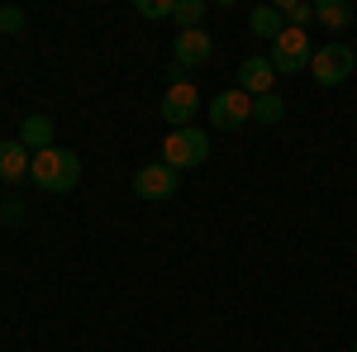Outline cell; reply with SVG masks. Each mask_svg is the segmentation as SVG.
Segmentation results:
<instances>
[{"mask_svg":"<svg viewBox=\"0 0 357 352\" xmlns=\"http://www.w3.org/2000/svg\"><path fill=\"white\" fill-rule=\"evenodd\" d=\"M29 176H33V181H38L43 190H53V195H62V190H72L77 181H82V158L53 143V148L33 153V167H29Z\"/></svg>","mask_w":357,"mask_h":352,"instance_id":"1","label":"cell"},{"mask_svg":"<svg viewBox=\"0 0 357 352\" xmlns=\"http://www.w3.org/2000/svg\"><path fill=\"white\" fill-rule=\"evenodd\" d=\"M210 158V138H205V129H172V134L162 138V162L172 167V171H186V167H200Z\"/></svg>","mask_w":357,"mask_h":352,"instance_id":"2","label":"cell"},{"mask_svg":"<svg viewBox=\"0 0 357 352\" xmlns=\"http://www.w3.org/2000/svg\"><path fill=\"white\" fill-rule=\"evenodd\" d=\"M353 67H357V53H353V43H343V38L324 43L319 53L310 57V77L319 86H343L353 77Z\"/></svg>","mask_w":357,"mask_h":352,"instance_id":"3","label":"cell"},{"mask_svg":"<svg viewBox=\"0 0 357 352\" xmlns=\"http://www.w3.org/2000/svg\"><path fill=\"white\" fill-rule=\"evenodd\" d=\"M310 57H314V48H310V33H305V29H281V38L272 43V67H276V77H296V72H305V67H310Z\"/></svg>","mask_w":357,"mask_h":352,"instance_id":"4","label":"cell"},{"mask_svg":"<svg viewBox=\"0 0 357 352\" xmlns=\"http://www.w3.org/2000/svg\"><path fill=\"white\" fill-rule=\"evenodd\" d=\"M195 114H200V91H195V82L191 77L186 82H172L162 91V119L172 129H191Z\"/></svg>","mask_w":357,"mask_h":352,"instance_id":"5","label":"cell"},{"mask_svg":"<svg viewBox=\"0 0 357 352\" xmlns=\"http://www.w3.org/2000/svg\"><path fill=\"white\" fill-rule=\"evenodd\" d=\"M210 57H215V38H210L205 29H181V33L172 38V67H181V72L205 67Z\"/></svg>","mask_w":357,"mask_h":352,"instance_id":"6","label":"cell"},{"mask_svg":"<svg viewBox=\"0 0 357 352\" xmlns=\"http://www.w3.org/2000/svg\"><path fill=\"white\" fill-rule=\"evenodd\" d=\"M210 124L215 129H243V119H252V95H243L238 86H229V91H220L215 100H210Z\"/></svg>","mask_w":357,"mask_h":352,"instance_id":"7","label":"cell"},{"mask_svg":"<svg viewBox=\"0 0 357 352\" xmlns=\"http://www.w3.org/2000/svg\"><path fill=\"white\" fill-rule=\"evenodd\" d=\"M134 190H138V200H172V195H176V171H172L167 162L138 167Z\"/></svg>","mask_w":357,"mask_h":352,"instance_id":"8","label":"cell"},{"mask_svg":"<svg viewBox=\"0 0 357 352\" xmlns=\"http://www.w3.org/2000/svg\"><path fill=\"white\" fill-rule=\"evenodd\" d=\"M272 82H276V67L272 57H243V67H238V91L243 95H272Z\"/></svg>","mask_w":357,"mask_h":352,"instance_id":"9","label":"cell"},{"mask_svg":"<svg viewBox=\"0 0 357 352\" xmlns=\"http://www.w3.org/2000/svg\"><path fill=\"white\" fill-rule=\"evenodd\" d=\"M29 167H33V153H29L20 138H5L0 143V181H24Z\"/></svg>","mask_w":357,"mask_h":352,"instance_id":"10","label":"cell"},{"mask_svg":"<svg viewBox=\"0 0 357 352\" xmlns=\"http://www.w3.org/2000/svg\"><path fill=\"white\" fill-rule=\"evenodd\" d=\"M15 138L24 143L29 153H43V148H53V119H48V114H24Z\"/></svg>","mask_w":357,"mask_h":352,"instance_id":"11","label":"cell"},{"mask_svg":"<svg viewBox=\"0 0 357 352\" xmlns=\"http://www.w3.org/2000/svg\"><path fill=\"white\" fill-rule=\"evenodd\" d=\"M248 29H252V33H257V38H281V29H286V20H281V10H276V5H257V10H252V15H248Z\"/></svg>","mask_w":357,"mask_h":352,"instance_id":"12","label":"cell"},{"mask_svg":"<svg viewBox=\"0 0 357 352\" xmlns=\"http://www.w3.org/2000/svg\"><path fill=\"white\" fill-rule=\"evenodd\" d=\"M314 20L324 29H333V33H343V29L353 24V5H343V0H319V5H314Z\"/></svg>","mask_w":357,"mask_h":352,"instance_id":"13","label":"cell"},{"mask_svg":"<svg viewBox=\"0 0 357 352\" xmlns=\"http://www.w3.org/2000/svg\"><path fill=\"white\" fill-rule=\"evenodd\" d=\"M281 114H286V100H281L276 91L252 100V119H257V124H281Z\"/></svg>","mask_w":357,"mask_h":352,"instance_id":"14","label":"cell"},{"mask_svg":"<svg viewBox=\"0 0 357 352\" xmlns=\"http://www.w3.org/2000/svg\"><path fill=\"white\" fill-rule=\"evenodd\" d=\"M276 10H281V20H286V29H305L310 20H314V5H305V0H281Z\"/></svg>","mask_w":357,"mask_h":352,"instance_id":"15","label":"cell"},{"mask_svg":"<svg viewBox=\"0 0 357 352\" xmlns=\"http://www.w3.org/2000/svg\"><path fill=\"white\" fill-rule=\"evenodd\" d=\"M172 20H176L181 29H200V20H205V0H176Z\"/></svg>","mask_w":357,"mask_h":352,"instance_id":"16","label":"cell"},{"mask_svg":"<svg viewBox=\"0 0 357 352\" xmlns=\"http://www.w3.org/2000/svg\"><path fill=\"white\" fill-rule=\"evenodd\" d=\"M172 10H176V0H138L143 20H172Z\"/></svg>","mask_w":357,"mask_h":352,"instance_id":"17","label":"cell"},{"mask_svg":"<svg viewBox=\"0 0 357 352\" xmlns=\"http://www.w3.org/2000/svg\"><path fill=\"white\" fill-rule=\"evenodd\" d=\"M20 29H24V10L20 5H5L0 10V33H20Z\"/></svg>","mask_w":357,"mask_h":352,"instance_id":"18","label":"cell"},{"mask_svg":"<svg viewBox=\"0 0 357 352\" xmlns=\"http://www.w3.org/2000/svg\"><path fill=\"white\" fill-rule=\"evenodd\" d=\"M353 352H357V343H353Z\"/></svg>","mask_w":357,"mask_h":352,"instance_id":"19","label":"cell"}]
</instances>
